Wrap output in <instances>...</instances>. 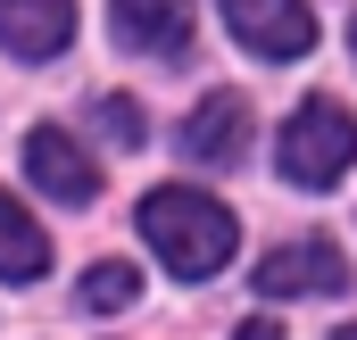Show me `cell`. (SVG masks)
I'll list each match as a JSON object with an SVG mask.
<instances>
[{
  "label": "cell",
  "mask_w": 357,
  "mask_h": 340,
  "mask_svg": "<svg viewBox=\"0 0 357 340\" xmlns=\"http://www.w3.org/2000/svg\"><path fill=\"white\" fill-rule=\"evenodd\" d=\"M133 299H142V274H133L125 257H100V265L84 274V307L91 316H125Z\"/></svg>",
  "instance_id": "10"
},
{
  "label": "cell",
  "mask_w": 357,
  "mask_h": 340,
  "mask_svg": "<svg viewBox=\"0 0 357 340\" xmlns=\"http://www.w3.org/2000/svg\"><path fill=\"white\" fill-rule=\"evenodd\" d=\"M233 340H282V324H266V316H258V324H241Z\"/></svg>",
  "instance_id": "12"
},
{
  "label": "cell",
  "mask_w": 357,
  "mask_h": 340,
  "mask_svg": "<svg viewBox=\"0 0 357 340\" xmlns=\"http://www.w3.org/2000/svg\"><path fill=\"white\" fill-rule=\"evenodd\" d=\"M183 158H199V167H233L241 150H250V100L241 91H208L191 116H183Z\"/></svg>",
  "instance_id": "6"
},
{
  "label": "cell",
  "mask_w": 357,
  "mask_h": 340,
  "mask_svg": "<svg viewBox=\"0 0 357 340\" xmlns=\"http://www.w3.org/2000/svg\"><path fill=\"white\" fill-rule=\"evenodd\" d=\"M349 50H357V17H349Z\"/></svg>",
  "instance_id": "14"
},
{
  "label": "cell",
  "mask_w": 357,
  "mask_h": 340,
  "mask_svg": "<svg viewBox=\"0 0 357 340\" xmlns=\"http://www.w3.org/2000/svg\"><path fill=\"white\" fill-rule=\"evenodd\" d=\"M75 33V0H0V50L17 59H59Z\"/></svg>",
  "instance_id": "7"
},
{
  "label": "cell",
  "mask_w": 357,
  "mask_h": 340,
  "mask_svg": "<svg viewBox=\"0 0 357 340\" xmlns=\"http://www.w3.org/2000/svg\"><path fill=\"white\" fill-rule=\"evenodd\" d=\"M50 274V241H42V224L0 191V282H42Z\"/></svg>",
  "instance_id": "9"
},
{
  "label": "cell",
  "mask_w": 357,
  "mask_h": 340,
  "mask_svg": "<svg viewBox=\"0 0 357 340\" xmlns=\"http://www.w3.org/2000/svg\"><path fill=\"white\" fill-rule=\"evenodd\" d=\"M91 116H100V133H108L116 150H133V141H142V108H133L125 91H108V100H91Z\"/></svg>",
  "instance_id": "11"
},
{
  "label": "cell",
  "mask_w": 357,
  "mask_h": 340,
  "mask_svg": "<svg viewBox=\"0 0 357 340\" xmlns=\"http://www.w3.org/2000/svg\"><path fill=\"white\" fill-rule=\"evenodd\" d=\"M116 8V33L150 59H183L191 50V0H108Z\"/></svg>",
  "instance_id": "8"
},
{
  "label": "cell",
  "mask_w": 357,
  "mask_h": 340,
  "mask_svg": "<svg viewBox=\"0 0 357 340\" xmlns=\"http://www.w3.org/2000/svg\"><path fill=\"white\" fill-rule=\"evenodd\" d=\"M333 340H357V324H341V332H333Z\"/></svg>",
  "instance_id": "13"
},
{
  "label": "cell",
  "mask_w": 357,
  "mask_h": 340,
  "mask_svg": "<svg viewBox=\"0 0 357 340\" xmlns=\"http://www.w3.org/2000/svg\"><path fill=\"white\" fill-rule=\"evenodd\" d=\"M216 8H225V25H233L258 59H307V50H316L307 0H216Z\"/></svg>",
  "instance_id": "4"
},
{
  "label": "cell",
  "mask_w": 357,
  "mask_h": 340,
  "mask_svg": "<svg viewBox=\"0 0 357 340\" xmlns=\"http://www.w3.org/2000/svg\"><path fill=\"white\" fill-rule=\"evenodd\" d=\"M333 291H349V257L324 233H307V241H291L258 265V299H333Z\"/></svg>",
  "instance_id": "3"
},
{
  "label": "cell",
  "mask_w": 357,
  "mask_h": 340,
  "mask_svg": "<svg viewBox=\"0 0 357 340\" xmlns=\"http://www.w3.org/2000/svg\"><path fill=\"white\" fill-rule=\"evenodd\" d=\"M25 174H33L59 208H91V199H100V167L84 158V141L59 133V125H33V133H25Z\"/></svg>",
  "instance_id": "5"
},
{
  "label": "cell",
  "mask_w": 357,
  "mask_h": 340,
  "mask_svg": "<svg viewBox=\"0 0 357 340\" xmlns=\"http://www.w3.org/2000/svg\"><path fill=\"white\" fill-rule=\"evenodd\" d=\"M349 167H357V116L341 100H299V116L282 125V183L333 191Z\"/></svg>",
  "instance_id": "2"
},
{
  "label": "cell",
  "mask_w": 357,
  "mask_h": 340,
  "mask_svg": "<svg viewBox=\"0 0 357 340\" xmlns=\"http://www.w3.org/2000/svg\"><path fill=\"white\" fill-rule=\"evenodd\" d=\"M142 233H150V249L167 257V274H183V282H208L233 257V241H241L233 216L208 191H191V183H167V191L142 199Z\"/></svg>",
  "instance_id": "1"
}]
</instances>
